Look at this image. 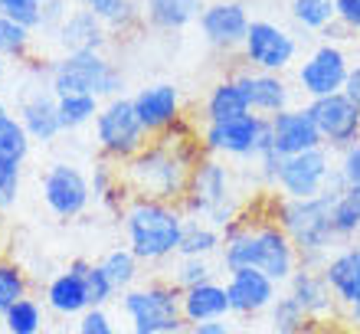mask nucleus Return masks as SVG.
I'll return each mask as SVG.
<instances>
[{"label":"nucleus","instance_id":"f257e3e1","mask_svg":"<svg viewBox=\"0 0 360 334\" xmlns=\"http://www.w3.org/2000/svg\"><path fill=\"white\" fill-rule=\"evenodd\" d=\"M203 158L197 128L184 118L167 134H158L134 154L131 161L118 164L122 187L128 197H148V200L180 203L187 197L193 164Z\"/></svg>","mask_w":360,"mask_h":334},{"label":"nucleus","instance_id":"f03ea898","mask_svg":"<svg viewBox=\"0 0 360 334\" xmlns=\"http://www.w3.org/2000/svg\"><path fill=\"white\" fill-rule=\"evenodd\" d=\"M219 269L233 272V269H259L278 285H285L298 269V249L288 239L272 217L266 220H252L243 213L233 226L223 229V249H219Z\"/></svg>","mask_w":360,"mask_h":334},{"label":"nucleus","instance_id":"7ed1b4c3","mask_svg":"<svg viewBox=\"0 0 360 334\" xmlns=\"http://www.w3.org/2000/svg\"><path fill=\"white\" fill-rule=\"evenodd\" d=\"M124 226V246L141 259L144 266H164L177 259L180 236L187 213L180 203L167 200H148V197H128L118 213Z\"/></svg>","mask_w":360,"mask_h":334},{"label":"nucleus","instance_id":"20e7f679","mask_svg":"<svg viewBox=\"0 0 360 334\" xmlns=\"http://www.w3.org/2000/svg\"><path fill=\"white\" fill-rule=\"evenodd\" d=\"M334 193H318V197H304V200H285L278 197L272 220L288 233V239L298 249V266L321 269L334 249L341 246V239L334 233L331 207Z\"/></svg>","mask_w":360,"mask_h":334},{"label":"nucleus","instance_id":"39448f33","mask_svg":"<svg viewBox=\"0 0 360 334\" xmlns=\"http://www.w3.org/2000/svg\"><path fill=\"white\" fill-rule=\"evenodd\" d=\"M180 207H184L187 217L207 220L210 226H217V229L233 226V223L246 213L243 191H239V184H236V171H233L223 158L203 154V158L193 164L187 197L180 200Z\"/></svg>","mask_w":360,"mask_h":334},{"label":"nucleus","instance_id":"423d86ee","mask_svg":"<svg viewBox=\"0 0 360 334\" xmlns=\"http://www.w3.org/2000/svg\"><path fill=\"white\" fill-rule=\"evenodd\" d=\"M46 76L56 96L86 92L95 98L124 96V72L122 66L108 59L102 49H82V53H59L56 59H46Z\"/></svg>","mask_w":360,"mask_h":334},{"label":"nucleus","instance_id":"0eeeda50","mask_svg":"<svg viewBox=\"0 0 360 334\" xmlns=\"http://www.w3.org/2000/svg\"><path fill=\"white\" fill-rule=\"evenodd\" d=\"M118 308L128 318V334H184L187 331V321L180 315V288L167 276H154L151 282L122 292Z\"/></svg>","mask_w":360,"mask_h":334},{"label":"nucleus","instance_id":"6e6552de","mask_svg":"<svg viewBox=\"0 0 360 334\" xmlns=\"http://www.w3.org/2000/svg\"><path fill=\"white\" fill-rule=\"evenodd\" d=\"M92 124H95V148H98V154L115 164L131 161L134 154L151 141V134L144 131L141 118L134 112L131 96L105 98Z\"/></svg>","mask_w":360,"mask_h":334},{"label":"nucleus","instance_id":"1a4fd4ad","mask_svg":"<svg viewBox=\"0 0 360 334\" xmlns=\"http://www.w3.org/2000/svg\"><path fill=\"white\" fill-rule=\"evenodd\" d=\"M266 131H269V118H262L256 112H246L239 118H226V122H203V128H197L203 154H213V158H223V161H239V164L256 161Z\"/></svg>","mask_w":360,"mask_h":334},{"label":"nucleus","instance_id":"9d476101","mask_svg":"<svg viewBox=\"0 0 360 334\" xmlns=\"http://www.w3.org/2000/svg\"><path fill=\"white\" fill-rule=\"evenodd\" d=\"M13 102H17V118L27 128V134L33 141H56L63 134V122H59V96L49 86L46 66L37 69L30 66V76L20 82V89H13Z\"/></svg>","mask_w":360,"mask_h":334},{"label":"nucleus","instance_id":"9b49d317","mask_svg":"<svg viewBox=\"0 0 360 334\" xmlns=\"http://www.w3.org/2000/svg\"><path fill=\"white\" fill-rule=\"evenodd\" d=\"M243 66L259 69V72H278L285 76L292 66H298V37L285 30L275 20L259 17L249 23V33L239 46Z\"/></svg>","mask_w":360,"mask_h":334},{"label":"nucleus","instance_id":"f8f14e48","mask_svg":"<svg viewBox=\"0 0 360 334\" xmlns=\"http://www.w3.org/2000/svg\"><path fill=\"white\" fill-rule=\"evenodd\" d=\"M347 72H351L347 49L341 43H334V39H324L304 59H298V66H295V92L304 96V102L334 96V92L344 89Z\"/></svg>","mask_w":360,"mask_h":334},{"label":"nucleus","instance_id":"ddd939ff","mask_svg":"<svg viewBox=\"0 0 360 334\" xmlns=\"http://www.w3.org/2000/svg\"><path fill=\"white\" fill-rule=\"evenodd\" d=\"M39 197L56 220H79L92 207V181L69 161H53L39 177Z\"/></svg>","mask_w":360,"mask_h":334},{"label":"nucleus","instance_id":"4468645a","mask_svg":"<svg viewBox=\"0 0 360 334\" xmlns=\"http://www.w3.org/2000/svg\"><path fill=\"white\" fill-rule=\"evenodd\" d=\"M334 151L328 148H314V151L304 154H292L282 161V171H278V181H275V191L285 200H304V197H318L328 187V177L334 171Z\"/></svg>","mask_w":360,"mask_h":334},{"label":"nucleus","instance_id":"2eb2a0df","mask_svg":"<svg viewBox=\"0 0 360 334\" xmlns=\"http://www.w3.org/2000/svg\"><path fill=\"white\" fill-rule=\"evenodd\" d=\"M304 105L311 112L328 151L338 154V151H344V148H351L354 141H360V108L354 105L344 92L314 98V102H304Z\"/></svg>","mask_w":360,"mask_h":334},{"label":"nucleus","instance_id":"dca6fc26","mask_svg":"<svg viewBox=\"0 0 360 334\" xmlns=\"http://www.w3.org/2000/svg\"><path fill=\"white\" fill-rule=\"evenodd\" d=\"M200 37L217 53H236L249 33V7L243 0H213L200 13Z\"/></svg>","mask_w":360,"mask_h":334},{"label":"nucleus","instance_id":"f3484780","mask_svg":"<svg viewBox=\"0 0 360 334\" xmlns=\"http://www.w3.org/2000/svg\"><path fill=\"white\" fill-rule=\"evenodd\" d=\"M134 112L141 118L144 131L158 138L184 122V92L174 82H148L134 92Z\"/></svg>","mask_w":360,"mask_h":334},{"label":"nucleus","instance_id":"a211bd4d","mask_svg":"<svg viewBox=\"0 0 360 334\" xmlns=\"http://www.w3.org/2000/svg\"><path fill=\"white\" fill-rule=\"evenodd\" d=\"M233 79L246 92L249 112L262 115V118H272V115L295 105V86L278 72H259V69L239 66L233 69Z\"/></svg>","mask_w":360,"mask_h":334},{"label":"nucleus","instance_id":"6ab92c4d","mask_svg":"<svg viewBox=\"0 0 360 334\" xmlns=\"http://www.w3.org/2000/svg\"><path fill=\"white\" fill-rule=\"evenodd\" d=\"M226 295L233 315L256 318L269 311L282 292H278V282L269 278L266 272H259V269H233V272H226Z\"/></svg>","mask_w":360,"mask_h":334},{"label":"nucleus","instance_id":"aec40b11","mask_svg":"<svg viewBox=\"0 0 360 334\" xmlns=\"http://www.w3.org/2000/svg\"><path fill=\"white\" fill-rule=\"evenodd\" d=\"M269 134H272L275 151L282 154V158L324 148L321 131H318L308 105H292V108H285V112L272 115L269 118Z\"/></svg>","mask_w":360,"mask_h":334},{"label":"nucleus","instance_id":"412c9836","mask_svg":"<svg viewBox=\"0 0 360 334\" xmlns=\"http://www.w3.org/2000/svg\"><path fill=\"white\" fill-rule=\"evenodd\" d=\"M49 39L59 46V53H82V49H102L105 53L108 43H112V33H108V27L95 17L92 10L72 4L66 20L59 23V30Z\"/></svg>","mask_w":360,"mask_h":334},{"label":"nucleus","instance_id":"4be33fe9","mask_svg":"<svg viewBox=\"0 0 360 334\" xmlns=\"http://www.w3.org/2000/svg\"><path fill=\"white\" fill-rule=\"evenodd\" d=\"M285 292H288V295H292L295 302L308 311V318H311V321H324V318H331L334 311L341 308L321 269L298 266V269H295V276L285 282Z\"/></svg>","mask_w":360,"mask_h":334},{"label":"nucleus","instance_id":"5701e85b","mask_svg":"<svg viewBox=\"0 0 360 334\" xmlns=\"http://www.w3.org/2000/svg\"><path fill=\"white\" fill-rule=\"evenodd\" d=\"M180 315L190 325H207V321H226L233 315L229 308V295H226V282L210 278L203 285L184 288L180 292Z\"/></svg>","mask_w":360,"mask_h":334},{"label":"nucleus","instance_id":"b1692460","mask_svg":"<svg viewBox=\"0 0 360 334\" xmlns=\"http://www.w3.org/2000/svg\"><path fill=\"white\" fill-rule=\"evenodd\" d=\"M328 285H331L338 305L347 308L360 302V243H344L328 256L321 266Z\"/></svg>","mask_w":360,"mask_h":334},{"label":"nucleus","instance_id":"393cba45","mask_svg":"<svg viewBox=\"0 0 360 334\" xmlns=\"http://www.w3.org/2000/svg\"><path fill=\"white\" fill-rule=\"evenodd\" d=\"M43 305L46 311L59 318H82L89 311V292H86V278L72 272V269H63L59 276H53L43 288Z\"/></svg>","mask_w":360,"mask_h":334},{"label":"nucleus","instance_id":"a878e982","mask_svg":"<svg viewBox=\"0 0 360 334\" xmlns=\"http://www.w3.org/2000/svg\"><path fill=\"white\" fill-rule=\"evenodd\" d=\"M203 7H207V0H141L144 23L164 30V33L187 30L190 23H197Z\"/></svg>","mask_w":360,"mask_h":334},{"label":"nucleus","instance_id":"bb28decb","mask_svg":"<svg viewBox=\"0 0 360 334\" xmlns=\"http://www.w3.org/2000/svg\"><path fill=\"white\" fill-rule=\"evenodd\" d=\"M200 112H203V122H226V118H239V115L249 112L246 92L239 89V82L233 79V72L223 76V79H217V82L207 89Z\"/></svg>","mask_w":360,"mask_h":334},{"label":"nucleus","instance_id":"cd10ccee","mask_svg":"<svg viewBox=\"0 0 360 334\" xmlns=\"http://www.w3.org/2000/svg\"><path fill=\"white\" fill-rule=\"evenodd\" d=\"M76 4L92 10L108 27V33H134L138 27H144L141 0H76Z\"/></svg>","mask_w":360,"mask_h":334},{"label":"nucleus","instance_id":"c85d7f7f","mask_svg":"<svg viewBox=\"0 0 360 334\" xmlns=\"http://www.w3.org/2000/svg\"><path fill=\"white\" fill-rule=\"evenodd\" d=\"M219 249H223V229L210 226L207 220H193V217H187L177 256H184V259H213V256H219Z\"/></svg>","mask_w":360,"mask_h":334},{"label":"nucleus","instance_id":"c756f323","mask_svg":"<svg viewBox=\"0 0 360 334\" xmlns=\"http://www.w3.org/2000/svg\"><path fill=\"white\" fill-rule=\"evenodd\" d=\"M89 181H92L95 203H102V207H108V210L122 213L124 200H128V193H124V187H122V171H118V164L98 154L95 171H92V177H89Z\"/></svg>","mask_w":360,"mask_h":334},{"label":"nucleus","instance_id":"7c9ffc66","mask_svg":"<svg viewBox=\"0 0 360 334\" xmlns=\"http://www.w3.org/2000/svg\"><path fill=\"white\" fill-rule=\"evenodd\" d=\"M43 325H46V305L33 295L20 298L17 305H10L0 315V331L4 334H43Z\"/></svg>","mask_w":360,"mask_h":334},{"label":"nucleus","instance_id":"2f4dec72","mask_svg":"<svg viewBox=\"0 0 360 334\" xmlns=\"http://www.w3.org/2000/svg\"><path fill=\"white\" fill-rule=\"evenodd\" d=\"M98 266L108 272V278H112V285L115 292L122 295V292H128V288L138 285V278H141V259L134 256L128 246H115L108 249L102 259H98Z\"/></svg>","mask_w":360,"mask_h":334},{"label":"nucleus","instance_id":"473e14b6","mask_svg":"<svg viewBox=\"0 0 360 334\" xmlns=\"http://www.w3.org/2000/svg\"><path fill=\"white\" fill-rule=\"evenodd\" d=\"M288 17L304 33H324L338 23L334 0H288Z\"/></svg>","mask_w":360,"mask_h":334},{"label":"nucleus","instance_id":"72a5a7b5","mask_svg":"<svg viewBox=\"0 0 360 334\" xmlns=\"http://www.w3.org/2000/svg\"><path fill=\"white\" fill-rule=\"evenodd\" d=\"M33 43H37L33 30L0 13V56H7L10 63H30L33 59Z\"/></svg>","mask_w":360,"mask_h":334},{"label":"nucleus","instance_id":"f704fd0d","mask_svg":"<svg viewBox=\"0 0 360 334\" xmlns=\"http://www.w3.org/2000/svg\"><path fill=\"white\" fill-rule=\"evenodd\" d=\"M102 108V98L86 96V92H72V96H59V122H63V134L79 131L86 124L95 122V115Z\"/></svg>","mask_w":360,"mask_h":334},{"label":"nucleus","instance_id":"c9c22d12","mask_svg":"<svg viewBox=\"0 0 360 334\" xmlns=\"http://www.w3.org/2000/svg\"><path fill=\"white\" fill-rule=\"evenodd\" d=\"M269 321H272L275 334H304L314 325L311 318H308V311H304L288 292L272 302V308H269Z\"/></svg>","mask_w":360,"mask_h":334},{"label":"nucleus","instance_id":"e433bc0d","mask_svg":"<svg viewBox=\"0 0 360 334\" xmlns=\"http://www.w3.org/2000/svg\"><path fill=\"white\" fill-rule=\"evenodd\" d=\"M30 295V272L10 256H0V315Z\"/></svg>","mask_w":360,"mask_h":334},{"label":"nucleus","instance_id":"4c0bfd02","mask_svg":"<svg viewBox=\"0 0 360 334\" xmlns=\"http://www.w3.org/2000/svg\"><path fill=\"white\" fill-rule=\"evenodd\" d=\"M30 148H33V138L20 124L17 115L0 124V164H20L23 167V161L30 158Z\"/></svg>","mask_w":360,"mask_h":334},{"label":"nucleus","instance_id":"58836bf2","mask_svg":"<svg viewBox=\"0 0 360 334\" xmlns=\"http://www.w3.org/2000/svg\"><path fill=\"white\" fill-rule=\"evenodd\" d=\"M331 223L334 233L341 243H351L360 236V193L357 191H344L331 207Z\"/></svg>","mask_w":360,"mask_h":334},{"label":"nucleus","instance_id":"ea45409f","mask_svg":"<svg viewBox=\"0 0 360 334\" xmlns=\"http://www.w3.org/2000/svg\"><path fill=\"white\" fill-rule=\"evenodd\" d=\"M217 272L219 269L213 266V259H184V256H177L174 259V269L167 272V278L184 292V288L203 285V282H210V278H217Z\"/></svg>","mask_w":360,"mask_h":334},{"label":"nucleus","instance_id":"a19ab883","mask_svg":"<svg viewBox=\"0 0 360 334\" xmlns=\"http://www.w3.org/2000/svg\"><path fill=\"white\" fill-rule=\"evenodd\" d=\"M82 278H86L89 305H92V308H105L115 295H118V292H115V285H112V278H108V272H105L98 262H89V269L82 272Z\"/></svg>","mask_w":360,"mask_h":334},{"label":"nucleus","instance_id":"79ce46f5","mask_svg":"<svg viewBox=\"0 0 360 334\" xmlns=\"http://www.w3.org/2000/svg\"><path fill=\"white\" fill-rule=\"evenodd\" d=\"M0 13L37 33L39 17H43V4H39V0H0Z\"/></svg>","mask_w":360,"mask_h":334},{"label":"nucleus","instance_id":"37998d69","mask_svg":"<svg viewBox=\"0 0 360 334\" xmlns=\"http://www.w3.org/2000/svg\"><path fill=\"white\" fill-rule=\"evenodd\" d=\"M23 167L20 164H0V210H10L20 197Z\"/></svg>","mask_w":360,"mask_h":334},{"label":"nucleus","instance_id":"c03bdc74","mask_svg":"<svg viewBox=\"0 0 360 334\" xmlns=\"http://www.w3.org/2000/svg\"><path fill=\"white\" fill-rule=\"evenodd\" d=\"M334 161H338V171H341V177H344V187L360 193V141H354L351 148L338 151Z\"/></svg>","mask_w":360,"mask_h":334},{"label":"nucleus","instance_id":"a18cd8bd","mask_svg":"<svg viewBox=\"0 0 360 334\" xmlns=\"http://www.w3.org/2000/svg\"><path fill=\"white\" fill-rule=\"evenodd\" d=\"M76 334H128V331H118L112 315H108L105 308H89L86 315L79 318Z\"/></svg>","mask_w":360,"mask_h":334},{"label":"nucleus","instance_id":"49530a36","mask_svg":"<svg viewBox=\"0 0 360 334\" xmlns=\"http://www.w3.org/2000/svg\"><path fill=\"white\" fill-rule=\"evenodd\" d=\"M69 10H72L69 0H46V4H43V17H39L37 37H53V33L59 30V23L66 20Z\"/></svg>","mask_w":360,"mask_h":334},{"label":"nucleus","instance_id":"de8ad7c7","mask_svg":"<svg viewBox=\"0 0 360 334\" xmlns=\"http://www.w3.org/2000/svg\"><path fill=\"white\" fill-rule=\"evenodd\" d=\"M334 10L344 33H360V0H334Z\"/></svg>","mask_w":360,"mask_h":334},{"label":"nucleus","instance_id":"09e8293b","mask_svg":"<svg viewBox=\"0 0 360 334\" xmlns=\"http://www.w3.org/2000/svg\"><path fill=\"white\" fill-rule=\"evenodd\" d=\"M341 92L360 108V63H351V72H347V79H344V89H341Z\"/></svg>","mask_w":360,"mask_h":334},{"label":"nucleus","instance_id":"8fccbe9b","mask_svg":"<svg viewBox=\"0 0 360 334\" xmlns=\"http://www.w3.org/2000/svg\"><path fill=\"white\" fill-rule=\"evenodd\" d=\"M184 334H229L226 321H207V325H190Z\"/></svg>","mask_w":360,"mask_h":334},{"label":"nucleus","instance_id":"3c124183","mask_svg":"<svg viewBox=\"0 0 360 334\" xmlns=\"http://www.w3.org/2000/svg\"><path fill=\"white\" fill-rule=\"evenodd\" d=\"M7 210H0V256H7V246H10V226H7Z\"/></svg>","mask_w":360,"mask_h":334},{"label":"nucleus","instance_id":"603ef678","mask_svg":"<svg viewBox=\"0 0 360 334\" xmlns=\"http://www.w3.org/2000/svg\"><path fill=\"white\" fill-rule=\"evenodd\" d=\"M344 318H347V325H357L360 328V302H354V305L344 308Z\"/></svg>","mask_w":360,"mask_h":334},{"label":"nucleus","instance_id":"864d4df0","mask_svg":"<svg viewBox=\"0 0 360 334\" xmlns=\"http://www.w3.org/2000/svg\"><path fill=\"white\" fill-rule=\"evenodd\" d=\"M7 118H13V108H10V102L4 96H0V124L7 122Z\"/></svg>","mask_w":360,"mask_h":334},{"label":"nucleus","instance_id":"5fc2aeb1","mask_svg":"<svg viewBox=\"0 0 360 334\" xmlns=\"http://www.w3.org/2000/svg\"><path fill=\"white\" fill-rule=\"evenodd\" d=\"M7 76H10V59H7V56H0V86L7 82Z\"/></svg>","mask_w":360,"mask_h":334},{"label":"nucleus","instance_id":"6e6d98bb","mask_svg":"<svg viewBox=\"0 0 360 334\" xmlns=\"http://www.w3.org/2000/svg\"><path fill=\"white\" fill-rule=\"evenodd\" d=\"M39 4H46V0H39Z\"/></svg>","mask_w":360,"mask_h":334},{"label":"nucleus","instance_id":"4d7b16f0","mask_svg":"<svg viewBox=\"0 0 360 334\" xmlns=\"http://www.w3.org/2000/svg\"><path fill=\"white\" fill-rule=\"evenodd\" d=\"M357 243H360V236H357Z\"/></svg>","mask_w":360,"mask_h":334},{"label":"nucleus","instance_id":"13d9d810","mask_svg":"<svg viewBox=\"0 0 360 334\" xmlns=\"http://www.w3.org/2000/svg\"><path fill=\"white\" fill-rule=\"evenodd\" d=\"M0 334H4V331H0Z\"/></svg>","mask_w":360,"mask_h":334}]
</instances>
